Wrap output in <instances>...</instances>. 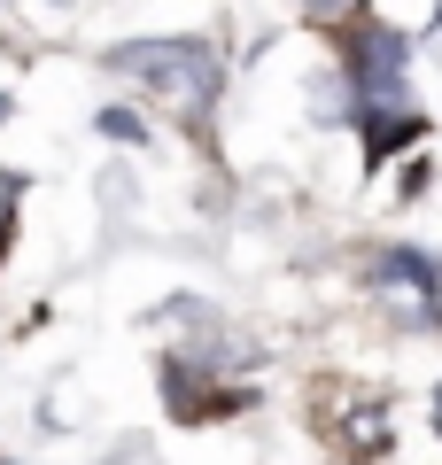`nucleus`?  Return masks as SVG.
I'll return each mask as SVG.
<instances>
[{"instance_id":"obj_1","label":"nucleus","mask_w":442,"mask_h":465,"mask_svg":"<svg viewBox=\"0 0 442 465\" xmlns=\"http://www.w3.org/2000/svg\"><path fill=\"white\" fill-rule=\"evenodd\" d=\"M109 70L132 85H147L156 101H171L179 116H210L217 101V54L202 47V39H125V47H109Z\"/></svg>"},{"instance_id":"obj_2","label":"nucleus","mask_w":442,"mask_h":465,"mask_svg":"<svg viewBox=\"0 0 442 465\" xmlns=\"http://www.w3.org/2000/svg\"><path fill=\"white\" fill-rule=\"evenodd\" d=\"M373 302L411 333L442 326V264L419 249H380L373 256Z\"/></svg>"},{"instance_id":"obj_3","label":"nucleus","mask_w":442,"mask_h":465,"mask_svg":"<svg viewBox=\"0 0 442 465\" xmlns=\"http://www.w3.org/2000/svg\"><path fill=\"white\" fill-rule=\"evenodd\" d=\"M404 54H411L404 32L357 24V39H349V85L365 94V109H404Z\"/></svg>"},{"instance_id":"obj_4","label":"nucleus","mask_w":442,"mask_h":465,"mask_svg":"<svg viewBox=\"0 0 442 465\" xmlns=\"http://www.w3.org/2000/svg\"><path fill=\"white\" fill-rule=\"evenodd\" d=\"M427 124L411 109H365V155H373V163H388L396 148H404V140H419Z\"/></svg>"},{"instance_id":"obj_5","label":"nucleus","mask_w":442,"mask_h":465,"mask_svg":"<svg viewBox=\"0 0 442 465\" xmlns=\"http://www.w3.org/2000/svg\"><path fill=\"white\" fill-rule=\"evenodd\" d=\"M101 133H109V140H140V116H132V109H101Z\"/></svg>"},{"instance_id":"obj_6","label":"nucleus","mask_w":442,"mask_h":465,"mask_svg":"<svg viewBox=\"0 0 442 465\" xmlns=\"http://www.w3.org/2000/svg\"><path fill=\"white\" fill-rule=\"evenodd\" d=\"M16 194H24V179H8V171H0V241H8V210H16Z\"/></svg>"},{"instance_id":"obj_7","label":"nucleus","mask_w":442,"mask_h":465,"mask_svg":"<svg viewBox=\"0 0 442 465\" xmlns=\"http://www.w3.org/2000/svg\"><path fill=\"white\" fill-rule=\"evenodd\" d=\"M342 8H349V0H311V16H342Z\"/></svg>"},{"instance_id":"obj_8","label":"nucleus","mask_w":442,"mask_h":465,"mask_svg":"<svg viewBox=\"0 0 442 465\" xmlns=\"http://www.w3.org/2000/svg\"><path fill=\"white\" fill-rule=\"evenodd\" d=\"M435 434H442V388H435Z\"/></svg>"},{"instance_id":"obj_9","label":"nucleus","mask_w":442,"mask_h":465,"mask_svg":"<svg viewBox=\"0 0 442 465\" xmlns=\"http://www.w3.org/2000/svg\"><path fill=\"white\" fill-rule=\"evenodd\" d=\"M0 116H8V94H0Z\"/></svg>"},{"instance_id":"obj_10","label":"nucleus","mask_w":442,"mask_h":465,"mask_svg":"<svg viewBox=\"0 0 442 465\" xmlns=\"http://www.w3.org/2000/svg\"><path fill=\"white\" fill-rule=\"evenodd\" d=\"M47 8H70V0H47Z\"/></svg>"}]
</instances>
